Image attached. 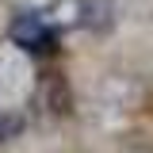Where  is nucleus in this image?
<instances>
[{"label":"nucleus","mask_w":153,"mask_h":153,"mask_svg":"<svg viewBox=\"0 0 153 153\" xmlns=\"http://www.w3.org/2000/svg\"><path fill=\"white\" fill-rule=\"evenodd\" d=\"M80 23L88 31H107L115 23V4L111 0H80Z\"/></svg>","instance_id":"nucleus-2"},{"label":"nucleus","mask_w":153,"mask_h":153,"mask_svg":"<svg viewBox=\"0 0 153 153\" xmlns=\"http://www.w3.org/2000/svg\"><path fill=\"white\" fill-rule=\"evenodd\" d=\"M12 38H16L23 50H46L50 46V27L35 12H23V16L12 19Z\"/></svg>","instance_id":"nucleus-1"},{"label":"nucleus","mask_w":153,"mask_h":153,"mask_svg":"<svg viewBox=\"0 0 153 153\" xmlns=\"http://www.w3.org/2000/svg\"><path fill=\"white\" fill-rule=\"evenodd\" d=\"M19 130H23V115L0 107V146H8L12 138H19Z\"/></svg>","instance_id":"nucleus-3"}]
</instances>
